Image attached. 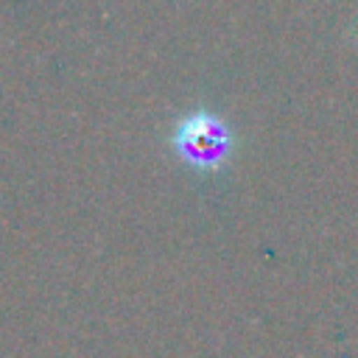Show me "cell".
Listing matches in <instances>:
<instances>
[{
    "label": "cell",
    "mask_w": 358,
    "mask_h": 358,
    "mask_svg": "<svg viewBox=\"0 0 358 358\" xmlns=\"http://www.w3.org/2000/svg\"><path fill=\"white\" fill-rule=\"evenodd\" d=\"M171 143H173L176 154L199 171H215L227 159L229 145H232L229 129L224 126V120L204 109L185 115L176 123Z\"/></svg>",
    "instance_id": "obj_1"
}]
</instances>
